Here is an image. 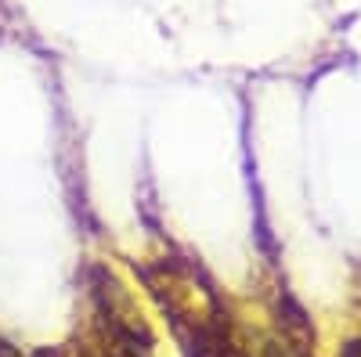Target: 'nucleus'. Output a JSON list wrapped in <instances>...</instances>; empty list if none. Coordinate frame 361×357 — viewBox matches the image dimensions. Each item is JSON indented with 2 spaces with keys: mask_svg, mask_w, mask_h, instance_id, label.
Wrapping results in <instances>:
<instances>
[{
  "mask_svg": "<svg viewBox=\"0 0 361 357\" xmlns=\"http://www.w3.org/2000/svg\"><path fill=\"white\" fill-rule=\"evenodd\" d=\"M343 357H361V339H354V343L343 350Z\"/></svg>",
  "mask_w": 361,
  "mask_h": 357,
  "instance_id": "f257e3e1",
  "label": "nucleus"
},
{
  "mask_svg": "<svg viewBox=\"0 0 361 357\" xmlns=\"http://www.w3.org/2000/svg\"><path fill=\"white\" fill-rule=\"evenodd\" d=\"M0 357H18V353H15V350L4 343V339H0Z\"/></svg>",
  "mask_w": 361,
  "mask_h": 357,
  "instance_id": "f03ea898",
  "label": "nucleus"
},
{
  "mask_svg": "<svg viewBox=\"0 0 361 357\" xmlns=\"http://www.w3.org/2000/svg\"><path fill=\"white\" fill-rule=\"evenodd\" d=\"M37 357H54V353H37Z\"/></svg>",
  "mask_w": 361,
  "mask_h": 357,
  "instance_id": "7ed1b4c3",
  "label": "nucleus"
}]
</instances>
